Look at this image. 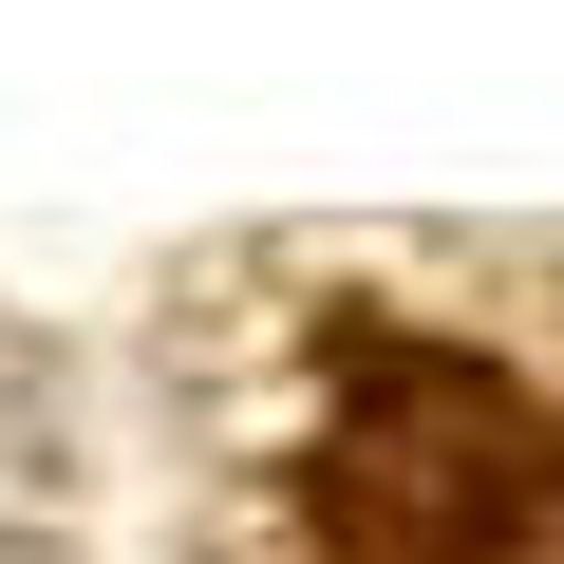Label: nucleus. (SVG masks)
Here are the masks:
<instances>
[{
    "instance_id": "obj_1",
    "label": "nucleus",
    "mask_w": 564,
    "mask_h": 564,
    "mask_svg": "<svg viewBox=\"0 0 564 564\" xmlns=\"http://www.w3.org/2000/svg\"><path fill=\"white\" fill-rule=\"evenodd\" d=\"M321 545L339 564H545V414L527 377L358 321L339 433H321Z\"/></svg>"
}]
</instances>
